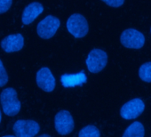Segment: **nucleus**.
Instances as JSON below:
<instances>
[{
  "mask_svg": "<svg viewBox=\"0 0 151 137\" xmlns=\"http://www.w3.org/2000/svg\"><path fill=\"white\" fill-rule=\"evenodd\" d=\"M37 137H51V136L48 135V134H42V135H39V136H37Z\"/></svg>",
  "mask_w": 151,
  "mask_h": 137,
  "instance_id": "nucleus-19",
  "label": "nucleus"
},
{
  "mask_svg": "<svg viewBox=\"0 0 151 137\" xmlns=\"http://www.w3.org/2000/svg\"><path fill=\"white\" fill-rule=\"evenodd\" d=\"M37 86L45 92H52L55 88V79L50 68L43 67L37 71L36 76Z\"/></svg>",
  "mask_w": 151,
  "mask_h": 137,
  "instance_id": "nucleus-9",
  "label": "nucleus"
},
{
  "mask_svg": "<svg viewBox=\"0 0 151 137\" xmlns=\"http://www.w3.org/2000/svg\"><path fill=\"white\" fill-rule=\"evenodd\" d=\"M24 46V37L22 34H14L6 37L1 42V47L6 53L18 52Z\"/></svg>",
  "mask_w": 151,
  "mask_h": 137,
  "instance_id": "nucleus-10",
  "label": "nucleus"
},
{
  "mask_svg": "<svg viewBox=\"0 0 151 137\" xmlns=\"http://www.w3.org/2000/svg\"><path fill=\"white\" fill-rule=\"evenodd\" d=\"M13 4V0H0V14L7 12Z\"/></svg>",
  "mask_w": 151,
  "mask_h": 137,
  "instance_id": "nucleus-17",
  "label": "nucleus"
},
{
  "mask_svg": "<svg viewBox=\"0 0 151 137\" xmlns=\"http://www.w3.org/2000/svg\"><path fill=\"white\" fill-rule=\"evenodd\" d=\"M2 137H16V136H14V135H5V136H2Z\"/></svg>",
  "mask_w": 151,
  "mask_h": 137,
  "instance_id": "nucleus-21",
  "label": "nucleus"
},
{
  "mask_svg": "<svg viewBox=\"0 0 151 137\" xmlns=\"http://www.w3.org/2000/svg\"><path fill=\"white\" fill-rule=\"evenodd\" d=\"M2 120V113H1V110H0V123H1Z\"/></svg>",
  "mask_w": 151,
  "mask_h": 137,
  "instance_id": "nucleus-20",
  "label": "nucleus"
},
{
  "mask_svg": "<svg viewBox=\"0 0 151 137\" xmlns=\"http://www.w3.org/2000/svg\"><path fill=\"white\" fill-rule=\"evenodd\" d=\"M78 137H101V133L96 126L86 125L79 131Z\"/></svg>",
  "mask_w": 151,
  "mask_h": 137,
  "instance_id": "nucleus-15",
  "label": "nucleus"
},
{
  "mask_svg": "<svg viewBox=\"0 0 151 137\" xmlns=\"http://www.w3.org/2000/svg\"><path fill=\"white\" fill-rule=\"evenodd\" d=\"M60 80L64 87H74L85 83L86 80V77L84 72H80L78 74L74 75H63Z\"/></svg>",
  "mask_w": 151,
  "mask_h": 137,
  "instance_id": "nucleus-12",
  "label": "nucleus"
},
{
  "mask_svg": "<svg viewBox=\"0 0 151 137\" xmlns=\"http://www.w3.org/2000/svg\"><path fill=\"white\" fill-rule=\"evenodd\" d=\"M120 40L124 47L131 48V49L141 48L145 44L144 35L140 31L133 29L125 30L122 33Z\"/></svg>",
  "mask_w": 151,
  "mask_h": 137,
  "instance_id": "nucleus-7",
  "label": "nucleus"
},
{
  "mask_svg": "<svg viewBox=\"0 0 151 137\" xmlns=\"http://www.w3.org/2000/svg\"><path fill=\"white\" fill-rule=\"evenodd\" d=\"M44 11V7L40 3L34 2L29 4L23 11L22 22L25 25L32 23Z\"/></svg>",
  "mask_w": 151,
  "mask_h": 137,
  "instance_id": "nucleus-11",
  "label": "nucleus"
},
{
  "mask_svg": "<svg viewBox=\"0 0 151 137\" xmlns=\"http://www.w3.org/2000/svg\"><path fill=\"white\" fill-rule=\"evenodd\" d=\"M67 29L73 37L81 38L88 32V22L83 15L75 14L68 19Z\"/></svg>",
  "mask_w": 151,
  "mask_h": 137,
  "instance_id": "nucleus-2",
  "label": "nucleus"
},
{
  "mask_svg": "<svg viewBox=\"0 0 151 137\" xmlns=\"http://www.w3.org/2000/svg\"><path fill=\"white\" fill-rule=\"evenodd\" d=\"M0 102L3 111L7 116H14L21 110V102L18 99L16 91L12 87L6 88L2 91L0 94Z\"/></svg>",
  "mask_w": 151,
  "mask_h": 137,
  "instance_id": "nucleus-1",
  "label": "nucleus"
},
{
  "mask_svg": "<svg viewBox=\"0 0 151 137\" xmlns=\"http://www.w3.org/2000/svg\"><path fill=\"white\" fill-rule=\"evenodd\" d=\"M139 76L141 80L151 83V62L144 63L139 67Z\"/></svg>",
  "mask_w": 151,
  "mask_h": 137,
  "instance_id": "nucleus-14",
  "label": "nucleus"
},
{
  "mask_svg": "<svg viewBox=\"0 0 151 137\" xmlns=\"http://www.w3.org/2000/svg\"><path fill=\"white\" fill-rule=\"evenodd\" d=\"M145 103L139 98H135L122 106L120 109V115L126 120L134 119L138 118L144 110Z\"/></svg>",
  "mask_w": 151,
  "mask_h": 137,
  "instance_id": "nucleus-8",
  "label": "nucleus"
},
{
  "mask_svg": "<svg viewBox=\"0 0 151 137\" xmlns=\"http://www.w3.org/2000/svg\"><path fill=\"white\" fill-rule=\"evenodd\" d=\"M60 22L58 18L49 15L43 19L37 25V31L40 37L44 39H49L54 36L56 31L59 30Z\"/></svg>",
  "mask_w": 151,
  "mask_h": 137,
  "instance_id": "nucleus-5",
  "label": "nucleus"
},
{
  "mask_svg": "<svg viewBox=\"0 0 151 137\" xmlns=\"http://www.w3.org/2000/svg\"><path fill=\"white\" fill-rule=\"evenodd\" d=\"M145 129L140 122L132 123L124 131L123 137H144Z\"/></svg>",
  "mask_w": 151,
  "mask_h": 137,
  "instance_id": "nucleus-13",
  "label": "nucleus"
},
{
  "mask_svg": "<svg viewBox=\"0 0 151 137\" xmlns=\"http://www.w3.org/2000/svg\"><path fill=\"white\" fill-rule=\"evenodd\" d=\"M102 1L113 7H120L124 3V0H102Z\"/></svg>",
  "mask_w": 151,
  "mask_h": 137,
  "instance_id": "nucleus-18",
  "label": "nucleus"
},
{
  "mask_svg": "<svg viewBox=\"0 0 151 137\" xmlns=\"http://www.w3.org/2000/svg\"><path fill=\"white\" fill-rule=\"evenodd\" d=\"M107 62L108 54L101 49H93L86 58V66L91 73H98L101 71Z\"/></svg>",
  "mask_w": 151,
  "mask_h": 137,
  "instance_id": "nucleus-3",
  "label": "nucleus"
},
{
  "mask_svg": "<svg viewBox=\"0 0 151 137\" xmlns=\"http://www.w3.org/2000/svg\"><path fill=\"white\" fill-rule=\"evenodd\" d=\"M7 82H8V74L2 61L0 60V87L6 86Z\"/></svg>",
  "mask_w": 151,
  "mask_h": 137,
  "instance_id": "nucleus-16",
  "label": "nucleus"
},
{
  "mask_svg": "<svg viewBox=\"0 0 151 137\" xmlns=\"http://www.w3.org/2000/svg\"><path fill=\"white\" fill-rule=\"evenodd\" d=\"M39 130L40 125L35 120L20 119L14 124V132L16 137H34Z\"/></svg>",
  "mask_w": 151,
  "mask_h": 137,
  "instance_id": "nucleus-4",
  "label": "nucleus"
},
{
  "mask_svg": "<svg viewBox=\"0 0 151 137\" xmlns=\"http://www.w3.org/2000/svg\"><path fill=\"white\" fill-rule=\"evenodd\" d=\"M54 125L58 133L66 135L71 133L74 129V118L70 112L67 110L59 111L54 118Z\"/></svg>",
  "mask_w": 151,
  "mask_h": 137,
  "instance_id": "nucleus-6",
  "label": "nucleus"
}]
</instances>
